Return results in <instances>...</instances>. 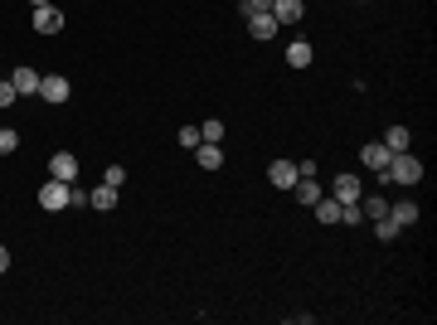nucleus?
I'll return each mask as SVG.
<instances>
[{"label":"nucleus","instance_id":"f257e3e1","mask_svg":"<svg viewBox=\"0 0 437 325\" xmlns=\"http://www.w3.org/2000/svg\"><path fill=\"white\" fill-rule=\"evenodd\" d=\"M379 180L384 185H418L423 180V160L408 156V151H399V156H389V165L379 170Z\"/></svg>","mask_w":437,"mask_h":325},{"label":"nucleus","instance_id":"f03ea898","mask_svg":"<svg viewBox=\"0 0 437 325\" xmlns=\"http://www.w3.org/2000/svg\"><path fill=\"white\" fill-rule=\"evenodd\" d=\"M68 195H73L68 180H54V175H49V180L39 185V204H44V209H68Z\"/></svg>","mask_w":437,"mask_h":325},{"label":"nucleus","instance_id":"7ed1b4c3","mask_svg":"<svg viewBox=\"0 0 437 325\" xmlns=\"http://www.w3.org/2000/svg\"><path fill=\"white\" fill-rule=\"evenodd\" d=\"M360 195H364V185L345 170V175H335V185H330V199L335 204H360Z\"/></svg>","mask_w":437,"mask_h":325},{"label":"nucleus","instance_id":"20e7f679","mask_svg":"<svg viewBox=\"0 0 437 325\" xmlns=\"http://www.w3.org/2000/svg\"><path fill=\"white\" fill-rule=\"evenodd\" d=\"M49 175H54V180H68V185H78V156H73V151H59V156L49 160Z\"/></svg>","mask_w":437,"mask_h":325},{"label":"nucleus","instance_id":"39448f33","mask_svg":"<svg viewBox=\"0 0 437 325\" xmlns=\"http://www.w3.org/2000/svg\"><path fill=\"white\" fill-rule=\"evenodd\" d=\"M34 29H39V34H59V29H64V10H59V5H39V10H34Z\"/></svg>","mask_w":437,"mask_h":325},{"label":"nucleus","instance_id":"423d86ee","mask_svg":"<svg viewBox=\"0 0 437 325\" xmlns=\"http://www.w3.org/2000/svg\"><path fill=\"white\" fill-rule=\"evenodd\" d=\"M10 83H15V93H20V98H39V73H34L29 63H20V68L10 73Z\"/></svg>","mask_w":437,"mask_h":325},{"label":"nucleus","instance_id":"0eeeda50","mask_svg":"<svg viewBox=\"0 0 437 325\" xmlns=\"http://www.w3.org/2000/svg\"><path fill=\"white\" fill-rule=\"evenodd\" d=\"M39 98L44 103H68V78H59V73H49V78H39Z\"/></svg>","mask_w":437,"mask_h":325},{"label":"nucleus","instance_id":"6e6552de","mask_svg":"<svg viewBox=\"0 0 437 325\" xmlns=\"http://www.w3.org/2000/svg\"><path fill=\"white\" fill-rule=\"evenodd\" d=\"M267 180H272L277 190H292V185L302 180V175H297V160H272V165H267Z\"/></svg>","mask_w":437,"mask_h":325},{"label":"nucleus","instance_id":"1a4fd4ad","mask_svg":"<svg viewBox=\"0 0 437 325\" xmlns=\"http://www.w3.org/2000/svg\"><path fill=\"white\" fill-rule=\"evenodd\" d=\"M287 195H292L297 204H306V209H311V204L321 199V185H316V175H302V180H297V185H292Z\"/></svg>","mask_w":437,"mask_h":325},{"label":"nucleus","instance_id":"9d476101","mask_svg":"<svg viewBox=\"0 0 437 325\" xmlns=\"http://www.w3.org/2000/svg\"><path fill=\"white\" fill-rule=\"evenodd\" d=\"M195 160H200L205 170H218V165H223V146H218V141H200V146H195Z\"/></svg>","mask_w":437,"mask_h":325},{"label":"nucleus","instance_id":"9b49d317","mask_svg":"<svg viewBox=\"0 0 437 325\" xmlns=\"http://www.w3.org/2000/svg\"><path fill=\"white\" fill-rule=\"evenodd\" d=\"M248 34H253V39H272V34H277L272 10H267V15H248Z\"/></svg>","mask_w":437,"mask_h":325},{"label":"nucleus","instance_id":"f8f14e48","mask_svg":"<svg viewBox=\"0 0 437 325\" xmlns=\"http://www.w3.org/2000/svg\"><path fill=\"white\" fill-rule=\"evenodd\" d=\"M360 160H364L369 170H384V165H389V146H384V141H369V146L360 151Z\"/></svg>","mask_w":437,"mask_h":325},{"label":"nucleus","instance_id":"ddd939ff","mask_svg":"<svg viewBox=\"0 0 437 325\" xmlns=\"http://www.w3.org/2000/svg\"><path fill=\"white\" fill-rule=\"evenodd\" d=\"M272 20L277 24H297L302 20V0H272Z\"/></svg>","mask_w":437,"mask_h":325},{"label":"nucleus","instance_id":"4468645a","mask_svg":"<svg viewBox=\"0 0 437 325\" xmlns=\"http://www.w3.org/2000/svg\"><path fill=\"white\" fill-rule=\"evenodd\" d=\"M360 214L374 223V218H384V214H389V199H384V195H360Z\"/></svg>","mask_w":437,"mask_h":325},{"label":"nucleus","instance_id":"2eb2a0df","mask_svg":"<svg viewBox=\"0 0 437 325\" xmlns=\"http://www.w3.org/2000/svg\"><path fill=\"white\" fill-rule=\"evenodd\" d=\"M389 218H394L399 228H408V223H418V204H413V199H394V209H389Z\"/></svg>","mask_w":437,"mask_h":325},{"label":"nucleus","instance_id":"dca6fc26","mask_svg":"<svg viewBox=\"0 0 437 325\" xmlns=\"http://www.w3.org/2000/svg\"><path fill=\"white\" fill-rule=\"evenodd\" d=\"M408 141H413V131H408V126H389V131H384V146H389V156L408 151Z\"/></svg>","mask_w":437,"mask_h":325},{"label":"nucleus","instance_id":"f3484780","mask_svg":"<svg viewBox=\"0 0 437 325\" xmlns=\"http://www.w3.org/2000/svg\"><path fill=\"white\" fill-rule=\"evenodd\" d=\"M287 63H292V68H306V63H311V44H306V39H292V44H287Z\"/></svg>","mask_w":437,"mask_h":325},{"label":"nucleus","instance_id":"a211bd4d","mask_svg":"<svg viewBox=\"0 0 437 325\" xmlns=\"http://www.w3.org/2000/svg\"><path fill=\"white\" fill-rule=\"evenodd\" d=\"M88 204H93V209H117V190H112V185L88 190Z\"/></svg>","mask_w":437,"mask_h":325},{"label":"nucleus","instance_id":"6ab92c4d","mask_svg":"<svg viewBox=\"0 0 437 325\" xmlns=\"http://www.w3.org/2000/svg\"><path fill=\"white\" fill-rule=\"evenodd\" d=\"M311 209H316V218H321V223H340V204H335L330 195H321V199H316Z\"/></svg>","mask_w":437,"mask_h":325},{"label":"nucleus","instance_id":"aec40b11","mask_svg":"<svg viewBox=\"0 0 437 325\" xmlns=\"http://www.w3.org/2000/svg\"><path fill=\"white\" fill-rule=\"evenodd\" d=\"M399 233H403V228H399V223H394L389 214H384V218H374V238H379V243H394Z\"/></svg>","mask_w":437,"mask_h":325},{"label":"nucleus","instance_id":"412c9836","mask_svg":"<svg viewBox=\"0 0 437 325\" xmlns=\"http://www.w3.org/2000/svg\"><path fill=\"white\" fill-rule=\"evenodd\" d=\"M272 10V0H238V15L248 20V15H267Z\"/></svg>","mask_w":437,"mask_h":325},{"label":"nucleus","instance_id":"4be33fe9","mask_svg":"<svg viewBox=\"0 0 437 325\" xmlns=\"http://www.w3.org/2000/svg\"><path fill=\"white\" fill-rule=\"evenodd\" d=\"M15 146H20V131L15 126H0V156H10Z\"/></svg>","mask_w":437,"mask_h":325},{"label":"nucleus","instance_id":"5701e85b","mask_svg":"<svg viewBox=\"0 0 437 325\" xmlns=\"http://www.w3.org/2000/svg\"><path fill=\"white\" fill-rule=\"evenodd\" d=\"M103 185L121 190V185H126V170H121V165H108V170H103Z\"/></svg>","mask_w":437,"mask_h":325},{"label":"nucleus","instance_id":"b1692460","mask_svg":"<svg viewBox=\"0 0 437 325\" xmlns=\"http://www.w3.org/2000/svg\"><path fill=\"white\" fill-rule=\"evenodd\" d=\"M200 141H205V136H200V126H180V146H190V151H195Z\"/></svg>","mask_w":437,"mask_h":325},{"label":"nucleus","instance_id":"393cba45","mask_svg":"<svg viewBox=\"0 0 437 325\" xmlns=\"http://www.w3.org/2000/svg\"><path fill=\"white\" fill-rule=\"evenodd\" d=\"M15 98H20V93H15V83H10V78H0V112L10 107V103H15Z\"/></svg>","mask_w":437,"mask_h":325},{"label":"nucleus","instance_id":"a878e982","mask_svg":"<svg viewBox=\"0 0 437 325\" xmlns=\"http://www.w3.org/2000/svg\"><path fill=\"white\" fill-rule=\"evenodd\" d=\"M200 136H205V141H223V121H205Z\"/></svg>","mask_w":437,"mask_h":325},{"label":"nucleus","instance_id":"bb28decb","mask_svg":"<svg viewBox=\"0 0 437 325\" xmlns=\"http://www.w3.org/2000/svg\"><path fill=\"white\" fill-rule=\"evenodd\" d=\"M68 209H88V190H78V185H73V195H68Z\"/></svg>","mask_w":437,"mask_h":325},{"label":"nucleus","instance_id":"cd10ccee","mask_svg":"<svg viewBox=\"0 0 437 325\" xmlns=\"http://www.w3.org/2000/svg\"><path fill=\"white\" fill-rule=\"evenodd\" d=\"M0 272H10V252L5 248H0Z\"/></svg>","mask_w":437,"mask_h":325},{"label":"nucleus","instance_id":"c85d7f7f","mask_svg":"<svg viewBox=\"0 0 437 325\" xmlns=\"http://www.w3.org/2000/svg\"><path fill=\"white\" fill-rule=\"evenodd\" d=\"M39 5H54V0H34V10H39Z\"/></svg>","mask_w":437,"mask_h":325}]
</instances>
